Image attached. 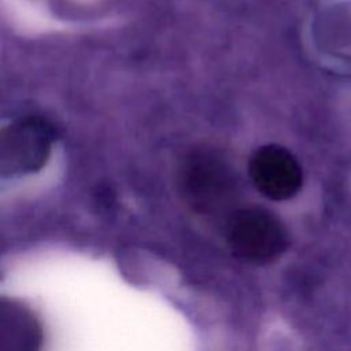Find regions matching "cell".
I'll return each instance as SVG.
<instances>
[{"mask_svg": "<svg viewBox=\"0 0 351 351\" xmlns=\"http://www.w3.org/2000/svg\"><path fill=\"white\" fill-rule=\"evenodd\" d=\"M178 182L186 200L200 211L225 206L236 186L230 165L208 148L193 149L182 159Z\"/></svg>", "mask_w": 351, "mask_h": 351, "instance_id": "1", "label": "cell"}, {"mask_svg": "<svg viewBox=\"0 0 351 351\" xmlns=\"http://www.w3.org/2000/svg\"><path fill=\"white\" fill-rule=\"evenodd\" d=\"M228 243L237 258L266 263L287 250L289 237L284 223L271 211L262 207H245L230 215Z\"/></svg>", "mask_w": 351, "mask_h": 351, "instance_id": "2", "label": "cell"}, {"mask_svg": "<svg viewBox=\"0 0 351 351\" xmlns=\"http://www.w3.org/2000/svg\"><path fill=\"white\" fill-rule=\"evenodd\" d=\"M53 133L38 117H22L10 121L1 129V177L26 176L41 170L52 152Z\"/></svg>", "mask_w": 351, "mask_h": 351, "instance_id": "3", "label": "cell"}, {"mask_svg": "<svg viewBox=\"0 0 351 351\" xmlns=\"http://www.w3.org/2000/svg\"><path fill=\"white\" fill-rule=\"evenodd\" d=\"M248 173L255 188L276 202L292 199L303 185V169L298 158L278 144L255 149L248 160Z\"/></svg>", "mask_w": 351, "mask_h": 351, "instance_id": "4", "label": "cell"}, {"mask_svg": "<svg viewBox=\"0 0 351 351\" xmlns=\"http://www.w3.org/2000/svg\"><path fill=\"white\" fill-rule=\"evenodd\" d=\"M40 340V328L26 310L12 303L1 306L0 351H37Z\"/></svg>", "mask_w": 351, "mask_h": 351, "instance_id": "5", "label": "cell"}]
</instances>
